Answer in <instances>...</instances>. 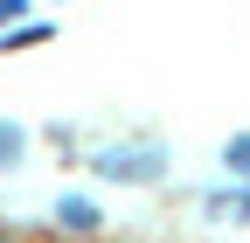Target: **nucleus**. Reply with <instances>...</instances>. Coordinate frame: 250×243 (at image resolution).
Returning a JSON list of instances; mask_svg holds the SVG:
<instances>
[{"label": "nucleus", "instance_id": "nucleus-1", "mask_svg": "<svg viewBox=\"0 0 250 243\" xmlns=\"http://www.w3.org/2000/svg\"><path fill=\"white\" fill-rule=\"evenodd\" d=\"M160 167H167L160 146H111V153H98V174H111V181H153Z\"/></svg>", "mask_w": 250, "mask_h": 243}, {"label": "nucleus", "instance_id": "nucleus-2", "mask_svg": "<svg viewBox=\"0 0 250 243\" xmlns=\"http://www.w3.org/2000/svg\"><path fill=\"white\" fill-rule=\"evenodd\" d=\"M56 223L62 229H98V208L90 202H56Z\"/></svg>", "mask_w": 250, "mask_h": 243}, {"label": "nucleus", "instance_id": "nucleus-3", "mask_svg": "<svg viewBox=\"0 0 250 243\" xmlns=\"http://www.w3.org/2000/svg\"><path fill=\"white\" fill-rule=\"evenodd\" d=\"M28 42H49V28H42V21H28V28H14L0 49H28Z\"/></svg>", "mask_w": 250, "mask_h": 243}, {"label": "nucleus", "instance_id": "nucleus-4", "mask_svg": "<svg viewBox=\"0 0 250 243\" xmlns=\"http://www.w3.org/2000/svg\"><path fill=\"white\" fill-rule=\"evenodd\" d=\"M14 160H21V132H14V125H0V167H14Z\"/></svg>", "mask_w": 250, "mask_h": 243}, {"label": "nucleus", "instance_id": "nucleus-5", "mask_svg": "<svg viewBox=\"0 0 250 243\" xmlns=\"http://www.w3.org/2000/svg\"><path fill=\"white\" fill-rule=\"evenodd\" d=\"M223 160H229L236 174H250V139H229V153H223Z\"/></svg>", "mask_w": 250, "mask_h": 243}, {"label": "nucleus", "instance_id": "nucleus-6", "mask_svg": "<svg viewBox=\"0 0 250 243\" xmlns=\"http://www.w3.org/2000/svg\"><path fill=\"white\" fill-rule=\"evenodd\" d=\"M236 216H243V223H250V202H236Z\"/></svg>", "mask_w": 250, "mask_h": 243}]
</instances>
